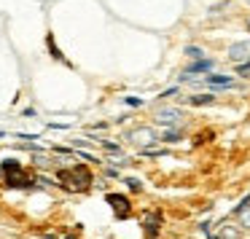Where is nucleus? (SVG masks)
I'll return each instance as SVG.
<instances>
[{
  "label": "nucleus",
  "mask_w": 250,
  "mask_h": 239,
  "mask_svg": "<svg viewBox=\"0 0 250 239\" xmlns=\"http://www.w3.org/2000/svg\"><path fill=\"white\" fill-rule=\"evenodd\" d=\"M172 94H178V86L167 89V92H164V94H162V97H159V100H164V97H172Z\"/></svg>",
  "instance_id": "obj_19"
},
{
  "label": "nucleus",
  "mask_w": 250,
  "mask_h": 239,
  "mask_svg": "<svg viewBox=\"0 0 250 239\" xmlns=\"http://www.w3.org/2000/svg\"><path fill=\"white\" fill-rule=\"evenodd\" d=\"M105 201L113 207L116 218H129V215H132V201L126 199V196H121V194H108V196H105Z\"/></svg>",
  "instance_id": "obj_3"
},
{
  "label": "nucleus",
  "mask_w": 250,
  "mask_h": 239,
  "mask_svg": "<svg viewBox=\"0 0 250 239\" xmlns=\"http://www.w3.org/2000/svg\"><path fill=\"white\" fill-rule=\"evenodd\" d=\"M186 57H188V60L194 62V60H205L207 54L199 49V46H186Z\"/></svg>",
  "instance_id": "obj_11"
},
{
  "label": "nucleus",
  "mask_w": 250,
  "mask_h": 239,
  "mask_svg": "<svg viewBox=\"0 0 250 239\" xmlns=\"http://www.w3.org/2000/svg\"><path fill=\"white\" fill-rule=\"evenodd\" d=\"M205 86H215V89H229L231 86V76H223V73H207L202 76Z\"/></svg>",
  "instance_id": "obj_7"
},
{
  "label": "nucleus",
  "mask_w": 250,
  "mask_h": 239,
  "mask_svg": "<svg viewBox=\"0 0 250 239\" xmlns=\"http://www.w3.org/2000/svg\"><path fill=\"white\" fill-rule=\"evenodd\" d=\"M248 30H250V19H248Z\"/></svg>",
  "instance_id": "obj_20"
},
{
  "label": "nucleus",
  "mask_w": 250,
  "mask_h": 239,
  "mask_svg": "<svg viewBox=\"0 0 250 239\" xmlns=\"http://www.w3.org/2000/svg\"><path fill=\"white\" fill-rule=\"evenodd\" d=\"M57 180H60L67 191H89L92 188V172H89V167H83V164H73V167H67V169H60V172H57Z\"/></svg>",
  "instance_id": "obj_1"
},
{
  "label": "nucleus",
  "mask_w": 250,
  "mask_h": 239,
  "mask_svg": "<svg viewBox=\"0 0 250 239\" xmlns=\"http://www.w3.org/2000/svg\"><path fill=\"white\" fill-rule=\"evenodd\" d=\"M250 57V40H242V43L229 46V60L231 62H245Z\"/></svg>",
  "instance_id": "obj_8"
},
{
  "label": "nucleus",
  "mask_w": 250,
  "mask_h": 239,
  "mask_svg": "<svg viewBox=\"0 0 250 239\" xmlns=\"http://www.w3.org/2000/svg\"><path fill=\"white\" fill-rule=\"evenodd\" d=\"M65 239H73V237H65Z\"/></svg>",
  "instance_id": "obj_22"
},
{
  "label": "nucleus",
  "mask_w": 250,
  "mask_h": 239,
  "mask_svg": "<svg viewBox=\"0 0 250 239\" xmlns=\"http://www.w3.org/2000/svg\"><path fill=\"white\" fill-rule=\"evenodd\" d=\"M215 102V97H212L210 92L207 94H194V97H188V105H194V108H205V105H212Z\"/></svg>",
  "instance_id": "obj_9"
},
{
  "label": "nucleus",
  "mask_w": 250,
  "mask_h": 239,
  "mask_svg": "<svg viewBox=\"0 0 250 239\" xmlns=\"http://www.w3.org/2000/svg\"><path fill=\"white\" fill-rule=\"evenodd\" d=\"M248 207H250V194H248V196H245V199H242V201H239V204H237V207H234V215H242V212H245V210H248Z\"/></svg>",
  "instance_id": "obj_13"
},
{
  "label": "nucleus",
  "mask_w": 250,
  "mask_h": 239,
  "mask_svg": "<svg viewBox=\"0 0 250 239\" xmlns=\"http://www.w3.org/2000/svg\"><path fill=\"white\" fill-rule=\"evenodd\" d=\"M46 46H49V51H51V57H54V60L65 62V65H70V62L65 60V54H62V51L57 49V43H54V35H46Z\"/></svg>",
  "instance_id": "obj_10"
},
{
  "label": "nucleus",
  "mask_w": 250,
  "mask_h": 239,
  "mask_svg": "<svg viewBox=\"0 0 250 239\" xmlns=\"http://www.w3.org/2000/svg\"><path fill=\"white\" fill-rule=\"evenodd\" d=\"M212 67H215V62L205 57V60L188 62V65H186V73H188V76H207V73H212Z\"/></svg>",
  "instance_id": "obj_5"
},
{
  "label": "nucleus",
  "mask_w": 250,
  "mask_h": 239,
  "mask_svg": "<svg viewBox=\"0 0 250 239\" xmlns=\"http://www.w3.org/2000/svg\"><path fill=\"white\" fill-rule=\"evenodd\" d=\"M143 228H146V237H159V228H162V212H148L143 218Z\"/></svg>",
  "instance_id": "obj_6"
},
{
  "label": "nucleus",
  "mask_w": 250,
  "mask_h": 239,
  "mask_svg": "<svg viewBox=\"0 0 250 239\" xmlns=\"http://www.w3.org/2000/svg\"><path fill=\"white\" fill-rule=\"evenodd\" d=\"M124 102L129 105V108H140V105H143V100H140V97H126Z\"/></svg>",
  "instance_id": "obj_16"
},
{
  "label": "nucleus",
  "mask_w": 250,
  "mask_h": 239,
  "mask_svg": "<svg viewBox=\"0 0 250 239\" xmlns=\"http://www.w3.org/2000/svg\"><path fill=\"white\" fill-rule=\"evenodd\" d=\"M180 140V132H164L162 135V142H178Z\"/></svg>",
  "instance_id": "obj_14"
},
{
  "label": "nucleus",
  "mask_w": 250,
  "mask_h": 239,
  "mask_svg": "<svg viewBox=\"0 0 250 239\" xmlns=\"http://www.w3.org/2000/svg\"><path fill=\"white\" fill-rule=\"evenodd\" d=\"M103 145H105V151H110V153H121V148L116 145V142H110V140H103Z\"/></svg>",
  "instance_id": "obj_15"
},
{
  "label": "nucleus",
  "mask_w": 250,
  "mask_h": 239,
  "mask_svg": "<svg viewBox=\"0 0 250 239\" xmlns=\"http://www.w3.org/2000/svg\"><path fill=\"white\" fill-rule=\"evenodd\" d=\"M0 172L6 175V183L11 188H33L35 180L24 172V167L17 161V159H6V161L0 164Z\"/></svg>",
  "instance_id": "obj_2"
},
{
  "label": "nucleus",
  "mask_w": 250,
  "mask_h": 239,
  "mask_svg": "<svg viewBox=\"0 0 250 239\" xmlns=\"http://www.w3.org/2000/svg\"><path fill=\"white\" fill-rule=\"evenodd\" d=\"M178 121H183V110L180 108H162L156 113V124L159 126H175Z\"/></svg>",
  "instance_id": "obj_4"
},
{
  "label": "nucleus",
  "mask_w": 250,
  "mask_h": 239,
  "mask_svg": "<svg viewBox=\"0 0 250 239\" xmlns=\"http://www.w3.org/2000/svg\"><path fill=\"white\" fill-rule=\"evenodd\" d=\"M237 76H242V78L250 76V57H248L245 62H239V65H237Z\"/></svg>",
  "instance_id": "obj_12"
},
{
  "label": "nucleus",
  "mask_w": 250,
  "mask_h": 239,
  "mask_svg": "<svg viewBox=\"0 0 250 239\" xmlns=\"http://www.w3.org/2000/svg\"><path fill=\"white\" fill-rule=\"evenodd\" d=\"M126 185H129L132 191H143V183H140V180H135V178H129V180H126Z\"/></svg>",
  "instance_id": "obj_17"
},
{
  "label": "nucleus",
  "mask_w": 250,
  "mask_h": 239,
  "mask_svg": "<svg viewBox=\"0 0 250 239\" xmlns=\"http://www.w3.org/2000/svg\"><path fill=\"white\" fill-rule=\"evenodd\" d=\"M245 3H248V6H250V0H245Z\"/></svg>",
  "instance_id": "obj_21"
},
{
  "label": "nucleus",
  "mask_w": 250,
  "mask_h": 239,
  "mask_svg": "<svg viewBox=\"0 0 250 239\" xmlns=\"http://www.w3.org/2000/svg\"><path fill=\"white\" fill-rule=\"evenodd\" d=\"M239 218H242V226H245V228H250V212L245 210V212H242V215H239Z\"/></svg>",
  "instance_id": "obj_18"
}]
</instances>
